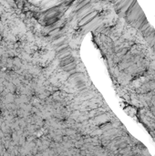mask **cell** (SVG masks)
<instances>
[{
  "mask_svg": "<svg viewBox=\"0 0 155 156\" xmlns=\"http://www.w3.org/2000/svg\"><path fill=\"white\" fill-rule=\"evenodd\" d=\"M131 84L132 89L137 93V95L132 96L146 102L149 105V109L131 105L130 111L133 112L142 121L147 123L155 135V65L148 60Z\"/></svg>",
  "mask_w": 155,
  "mask_h": 156,
  "instance_id": "obj_1",
  "label": "cell"
},
{
  "mask_svg": "<svg viewBox=\"0 0 155 156\" xmlns=\"http://www.w3.org/2000/svg\"><path fill=\"white\" fill-rule=\"evenodd\" d=\"M72 63H74V59H73V57H72L71 55H69V56H68V57H65V58L61 59L60 66L64 68V67H66V66H68V65H70V64H72Z\"/></svg>",
  "mask_w": 155,
  "mask_h": 156,
  "instance_id": "obj_2",
  "label": "cell"
},
{
  "mask_svg": "<svg viewBox=\"0 0 155 156\" xmlns=\"http://www.w3.org/2000/svg\"><path fill=\"white\" fill-rule=\"evenodd\" d=\"M96 15H97V12H92V13L88 14L85 17H83V18L81 19V23H80V26H82V25H84V24H86V23L90 22V21L92 20V18H94V17H96Z\"/></svg>",
  "mask_w": 155,
  "mask_h": 156,
  "instance_id": "obj_3",
  "label": "cell"
},
{
  "mask_svg": "<svg viewBox=\"0 0 155 156\" xmlns=\"http://www.w3.org/2000/svg\"><path fill=\"white\" fill-rule=\"evenodd\" d=\"M75 68H76L75 63H72V64H70V65H68V66L64 67L63 69L66 70V71H70V70H72V69H75Z\"/></svg>",
  "mask_w": 155,
  "mask_h": 156,
  "instance_id": "obj_4",
  "label": "cell"
},
{
  "mask_svg": "<svg viewBox=\"0 0 155 156\" xmlns=\"http://www.w3.org/2000/svg\"><path fill=\"white\" fill-rule=\"evenodd\" d=\"M64 42H65V41H61V42L58 43V44L56 45V47H61V46H63V45H64Z\"/></svg>",
  "mask_w": 155,
  "mask_h": 156,
  "instance_id": "obj_5",
  "label": "cell"
}]
</instances>
